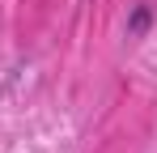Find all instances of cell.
Masks as SVG:
<instances>
[{
	"label": "cell",
	"instance_id": "6da1fadb",
	"mask_svg": "<svg viewBox=\"0 0 157 153\" xmlns=\"http://www.w3.org/2000/svg\"><path fill=\"white\" fill-rule=\"evenodd\" d=\"M149 17H153L149 4H136V9H132V17H128V34H132V38H140V34L149 30Z\"/></svg>",
	"mask_w": 157,
	"mask_h": 153
}]
</instances>
